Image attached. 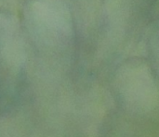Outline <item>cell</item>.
<instances>
[{
    "label": "cell",
    "instance_id": "obj_1",
    "mask_svg": "<svg viewBox=\"0 0 159 137\" xmlns=\"http://www.w3.org/2000/svg\"><path fill=\"white\" fill-rule=\"evenodd\" d=\"M21 28L37 49L63 50L72 33V17L66 0H25Z\"/></svg>",
    "mask_w": 159,
    "mask_h": 137
},
{
    "label": "cell",
    "instance_id": "obj_2",
    "mask_svg": "<svg viewBox=\"0 0 159 137\" xmlns=\"http://www.w3.org/2000/svg\"><path fill=\"white\" fill-rule=\"evenodd\" d=\"M24 57L21 26L11 15L0 11V80L14 75L20 69Z\"/></svg>",
    "mask_w": 159,
    "mask_h": 137
}]
</instances>
